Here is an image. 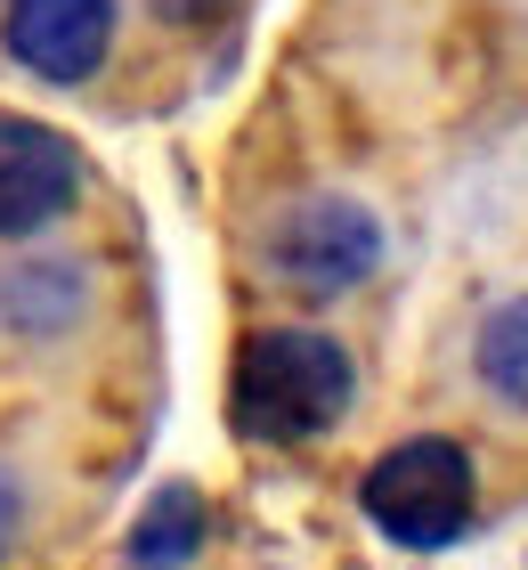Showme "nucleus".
Masks as SVG:
<instances>
[{
  "instance_id": "1",
  "label": "nucleus",
  "mask_w": 528,
  "mask_h": 570,
  "mask_svg": "<svg viewBox=\"0 0 528 570\" xmlns=\"http://www.w3.org/2000/svg\"><path fill=\"white\" fill-rule=\"evenodd\" d=\"M358 400V367L333 334L317 326H260L245 351H236V383H228V416L245 440H269V449H293L317 440L350 416Z\"/></svg>"
},
{
  "instance_id": "2",
  "label": "nucleus",
  "mask_w": 528,
  "mask_h": 570,
  "mask_svg": "<svg viewBox=\"0 0 528 570\" xmlns=\"http://www.w3.org/2000/svg\"><path fill=\"white\" fill-rule=\"evenodd\" d=\"M358 505H366V522L382 538H399V547H447V538H464V522H471V456L439 432L399 440V449L375 456Z\"/></svg>"
},
{
  "instance_id": "3",
  "label": "nucleus",
  "mask_w": 528,
  "mask_h": 570,
  "mask_svg": "<svg viewBox=\"0 0 528 570\" xmlns=\"http://www.w3.org/2000/svg\"><path fill=\"white\" fill-rule=\"evenodd\" d=\"M375 262H382V220L366 213L358 196H309L269 228L277 285H293L309 302H333V294H350V285H366Z\"/></svg>"
},
{
  "instance_id": "4",
  "label": "nucleus",
  "mask_w": 528,
  "mask_h": 570,
  "mask_svg": "<svg viewBox=\"0 0 528 570\" xmlns=\"http://www.w3.org/2000/svg\"><path fill=\"white\" fill-rule=\"evenodd\" d=\"M73 196H82L73 139L33 122V115H0V245L41 237L49 220L73 213Z\"/></svg>"
},
{
  "instance_id": "5",
  "label": "nucleus",
  "mask_w": 528,
  "mask_h": 570,
  "mask_svg": "<svg viewBox=\"0 0 528 570\" xmlns=\"http://www.w3.org/2000/svg\"><path fill=\"white\" fill-rule=\"evenodd\" d=\"M0 41L41 82H90L114 49V0H9Z\"/></svg>"
},
{
  "instance_id": "6",
  "label": "nucleus",
  "mask_w": 528,
  "mask_h": 570,
  "mask_svg": "<svg viewBox=\"0 0 528 570\" xmlns=\"http://www.w3.org/2000/svg\"><path fill=\"white\" fill-rule=\"evenodd\" d=\"M82 302H90L82 262H17V269H0V326L9 334L58 343V334H73Z\"/></svg>"
},
{
  "instance_id": "7",
  "label": "nucleus",
  "mask_w": 528,
  "mask_h": 570,
  "mask_svg": "<svg viewBox=\"0 0 528 570\" xmlns=\"http://www.w3.org/2000/svg\"><path fill=\"white\" fill-rule=\"evenodd\" d=\"M196 547H203V498L188 481H163L139 505V522H130V562L139 570H179Z\"/></svg>"
},
{
  "instance_id": "8",
  "label": "nucleus",
  "mask_w": 528,
  "mask_h": 570,
  "mask_svg": "<svg viewBox=\"0 0 528 570\" xmlns=\"http://www.w3.org/2000/svg\"><path fill=\"white\" fill-rule=\"evenodd\" d=\"M471 367H480V383H488L496 400L528 407V294L496 302L488 318H480V343H471Z\"/></svg>"
},
{
  "instance_id": "9",
  "label": "nucleus",
  "mask_w": 528,
  "mask_h": 570,
  "mask_svg": "<svg viewBox=\"0 0 528 570\" xmlns=\"http://www.w3.org/2000/svg\"><path fill=\"white\" fill-rule=\"evenodd\" d=\"M17 538H24V489H17L9 464H0V562L17 554Z\"/></svg>"
},
{
  "instance_id": "10",
  "label": "nucleus",
  "mask_w": 528,
  "mask_h": 570,
  "mask_svg": "<svg viewBox=\"0 0 528 570\" xmlns=\"http://www.w3.org/2000/svg\"><path fill=\"white\" fill-rule=\"evenodd\" d=\"M155 9H163L171 24H203V17H220L228 0H155Z\"/></svg>"
}]
</instances>
